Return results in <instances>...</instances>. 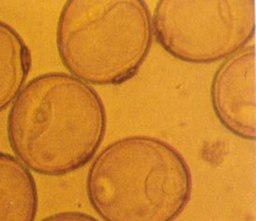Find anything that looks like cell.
I'll return each instance as SVG.
<instances>
[{"mask_svg": "<svg viewBox=\"0 0 256 221\" xmlns=\"http://www.w3.org/2000/svg\"><path fill=\"white\" fill-rule=\"evenodd\" d=\"M86 188L104 221H174L190 201L192 176L176 147L134 135L110 142L96 156Z\"/></svg>", "mask_w": 256, "mask_h": 221, "instance_id": "obj_2", "label": "cell"}, {"mask_svg": "<svg viewBox=\"0 0 256 221\" xmlns=\"http://www.w3.org/2000/svg\"><path fill=\"white\" fill-rule=\"evenodd\" d=\"M40 221H99L92 216L80 211H64V212L48 216Z\"/></svg>", "mask_w": 256, "mask_h": 221, "instance_id": "obj_8", "label": "cell"}, {"mask_svg": "<svg viewBox=\"0 0 256 221\" xmlns=\"http://www.w3.org/2000/svg\"><path fill=\"white\" fill-rule=\"evenodd\" d=\"M153 38L152 14L143 0L66 2L56 26L62 64L89 86H118L132 79Z\"/></svg>", "mask_w": 256, "mask_h": 221, "instance_id": "obj_3", "label": "cell"}, {"mask_svg": "<svg viewBox=\"0 0 256 221\" xmlns=\"http://www.w3.org/2000/svg\"><path fill=\"white\" fill-rule=\"evenodd\" d=\"M106 127V108L92 86L68 73L50 72L27 82L12 104L7 137L27 170L62 176L94 158Z\"/></svg>", "mask_w": 256, "mask_h": 221, "instance_id": "obj_1", "label": "cell"}, {"mask_svg": "<svg viewBox=\"0 0 256 221\" xmlns=\"http://www.w3.org/2000/svg\"><path fill=\"white\" fill-rule=\"evenodd\" d=\"M210 99L214 112L232 135L246 140L256 138L255 48L246 46L218 66Z\"/></svg>", "mask_w": 256, "mask_h": 221, "instance_id": "obj_5", "label": "cell"}, {"mask_svg": "<svg viewBox=\"0 0 256 221\" xmlns=\"http://www.w3.org/2000/svg\"><path fill=\"white\" fill-rule=\"evenodd\" d=\"M32 55L22 35L0 20V112L8 108L26 84Z\"/></svg>", "mask_w": 256, "mask_h": 221, "instance_id": "obj_7", "label": "cell"}, {"mask_svg": "<svg viewBox=\"0 0 256 221\" xmlns=\"http://www.w3.org/2000/svg\"><path fill=\"white\" fill-rule=\"evenodd\" d=\"M38 209L32 173L15 156L0 150V221H34Z\"/></svg>", "mask_w": 256, "mask_h": 221, "instance_id": "obj_6", "label": "cell"}, {"mask_svg": "<svg viewBox=\"0 0 256 221\" xmlns=\"http://www.w3.org/2000/svg\"><path fill=\"white\" fill-rule=\"evenodd\" d=\"M153 33L182 62L210 64L245 48L255 34V0H161Z\"/></svg>", "mask_w": 256, "mask_h": 221, "instance_id": "obj_4", "label": "cell"}]
</instances>
